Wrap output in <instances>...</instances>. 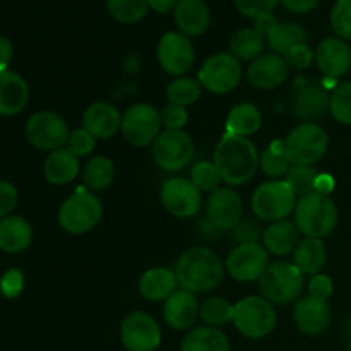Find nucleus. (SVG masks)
Masks as SVG:
<instances>
[{
    "mask_svg": "<svg viewBox=\"0 0 351 351\" xmlns=\"http://www.w3.org/2000/svg\"><path fill=\"white\" fill-rule=\"evenodd\" d=\"M259 153L249 137L226 132L216 146L213 163L218 168L221 180L232 187H237L247 184L256 175L259 168Z\"/></svg>",
    "mask_w": 351,
    "mask_h": 351,
    "instance_id": "obj_1",
    "label": "nucleus"
},
{
    "mask_svg": "<svg viewBox=\"0 0 351 351\" xmlns=\"http://www.w3.org/2000/svg\"><path fill=\"white\" fill-rule=\"evenodd\" d=\"M178 285L192 293H208L223 280L225 264L215 250L195 245L184 250L175 266Z\"/></svg>",
    "mask_w": 351,
    "mask_h": 351,
    "instance_id": "obj_2",
    "label": "nucleus"
},
{
    "mask_svg": "<svg viewBox=\"0 0 351 351\" xmlns=\"http://www.w3.org/2000/svg\"><path fill=\"white\" fill-rule=\"evenodd\" d=\"M293 221L302 235L322 240L331 235L338 225V208L329 195L312 192L297 201Z\"/></svg>",
    "mask_w": 351,
    "mask_h": 351,
    "instance_id": "obj_3",
    "label": "nucleus"
},
{
    "mask_svg": "<svg viewBox=\"0 0 351 351\" xmlns=\"http://www.w3.org/2000/svg\"><path fill=\"white\" fill-rule=\"evenodd\" d=\"M103 216V204L95 192L77 187L58 209V225L71 235L91 232Z\"/></svg>",
    "mask_w": 351,
    "mask_h": 351,
    "instance_id": "obj_4",
    "label": "nucleus"
},
{
    "mask_svg": "<svg viewBox=\"0 0 351 351\" xmlns=\"http://www.w3.org/2000/svg\"><path fill=\"white\" fill-rule=\"evenodd\" d=\"M261 297L269 300L271 304H291L298 302L304 291V273L287 261H276L269 264L259 278Z\"/></svg>",
    "mask_w": 351,
    "mask_h": 351,
    "instance_id": "obj_5",
    "label": "nucleus"
},
{
    "mask_svg": "<svg viewBox=\"0 0 351 351\" xmlns=\"http://www.w3.org/2000/svg\"><path fill=\"white\" fill-rule=\"evenodd\" d=\"M285 147L291 165L314 167L328 153L329 137L319 123L302 122L290 130Z\"/></svg>",
    "mask_w": 351,
    "mask_h": 351,
    "instance_id": "obj_6",
    "label": "nucleus"
},
{
    "mask_svg": "<svg viewBox=\"0 0 351 351\" xmlns=\"http://www.w3.org/2000/svg\"><path fill=\"white\" fill-rule=\"evenodd\" d=\"M278 322L274 305L259 295H250L235 304V324L237 331L249 339L267 338L274 331Z\"/></svg>",
    "mask_w": 351,
    "mask_h": 351,
    "instance_id": "obj_7",
    "label": "nucleus"
},
{
    "mask_svg": "<svg viewBox=\"0 0 351 351\" xmlns=\"http://www.w3.org/2000/svg\"><path fill=\"white\" fill-rule=\"evenodd\" d=\"M297 201V194L287 180H269L254 191L250 206L259 219L276 223L287 219L295 211Z\"/></svg>",
    "mask_w": 351,
    "mask_h": 351,
    "instance_id": "obj_8",
    "label": "nucleus"
},
{
    "mask_svg": "<svg viewBox=\"0 0 351 351\" xmlns=\"http://www.w3.org/2000/svg\"><path fill=\"white\" fill-rule=\"evenodd\" d=\"M161 115L156 106L149 103L130 105L122 115V136L129 144L136 147L153 146L156 137L161 134Z\"/></svg>",
    "mask_w": 351,
    "mask_h": 351,
    "instance_id": "obj_9",
    "label": "nucleus"
},
{
    "mask_svg": "<svg viewBox=\"0 0 351 351\" xmlns=\"http://www.w3.org/2000/svg\"><path fill=\"white\" fill-rule=\"evenodd\" d=\"M24 136L26 141L33 147L41 151H57L67 146L69 130L67 122L64 117L55 112H38L27 119L26 127H24Z\"/></svg>",
    "mask_w": 351,
    "mask_h": 351,
    "instance_id": "obj_10",
    "label": "nucleus"
},
{
    "mask_svg": "<svg viewBox=\"0 0 351 351\" xmlns=\"http://www.w3.org/2000/svg\"><path fill=\"white\" fill-rule=\"evenodd\" d=\"M199 82L213 95H226L233 91L242 81V65L232 53H215L202 64L199 71Z\"/></svg>",
    "mask_w": 351,
    "mask_h": 351,
    "instance_id": "obj_11",
    "label": "nucleus"
},
{
    "mask_svg": "<svg viewBox=\"0 0 351 351\" xmlns=\"http://www.w3.org/2000/svg\"><path fill=\"white\" fill-rule=\"evenodd\" d=\"M151 153L161 170L180 171L194 158V143L184 130H163L153 143Z\"/></svg>",
    "mask_w": 351,
    "mask_h": 351,
    "instance_id": "obj_12",
    "label": "nucleus"
},
{
    "mask_svg": "<svg viewBox=\"0 0 351 351\" xmlns=\"http://www.w3.org/2000/svg\"><path fill=\"white\" fill-rule=\"evenodd\" d=\"M269 266V252L259 242H243L230 250L225 269L239 283L259 281Z\"/></svg>",
    "mask_w": 351,
    "mask_h": 351,
    "instance_id": "obj_13",
    "label": "nucleus"
},
{
    "mask_svg": "<svg viewBox=\"0 0 351 351\" xmlns=\"http://www.w3.org/2000/svg\"><path fill=\"white\" fill-rule=\"evenodd\" d=\"M331 91L324 81L315 77H298L293 88V115L304 122H315L329 112Z\"/></svg>",
    "mask_w": 351,
    "mask_h": 351,
    "instance_id": "obj_14",
    "label": "nucleus"
},
{
    "mask_svg": "<svg viewBox=\"0 0 351 351\" xmlns=\"http://www.w3.org/2000/svg\"><path fill=\"white\" fill-rule=\"evenodd\" d=\"M161 204L175 218H194L202 208V192L185 177H171L161 187Z\"/></svg>",
    "mask_w": 351,
    "mask_h": 351,
    "instance_id": "obj_15",
    "label": "nucleus"
},
{
    "mask_svg": "<svg viewBox=\"0 0 351 351\" xmlns=\"http://www.w3.org/2000/svg\"><path fill=\"white\" fill-rule=\"evenodd\" d=\"M156 58L167 74L182 77L194 65V45L191 38L182 34L180 31H168L158 41Z\"/></svg>",
    "mask_w": 351,
    "mask_h": 351,
    "instance_id": "obj_16",
    "label": "nucleus"
},
{
    "mask_svg": "<svg viewBox=\"0 0 351 351\" xmlns=\"http://www.w3.org/2000/svg\"><path fill=\"white\" fill-rule=\"evenodd\" d=\"M120 341L127 351H156L161 345V328L146 312H130L120 324Z\"/></svg>",
    "mask_w": 351,
    "mask_h": 351,
    "instance_id": "obj_17",
    "label": "nucleus"
},
{
    "mask_svg": "<svg viewBox=\"0 0 351 351\" xmlns=\"http://www.w3.org/2000/svg\"><path fill=\"white\" fill-rule=\"evenodd\" d=\"M243 218L242 197L232 187H219L206 201V219L215 230H233Z\"/></svg>",
    "mask_w": 351,
    "mask_h": 351,
    "instance_id": "obj_18",
    "label": "nucleus"
},
{
    "mask_svg": "<svg viewBox=\"0 0 351 351\" xmlns=\"http://www.w3.org/2000/svg\"><path fill=\"white\" fill-rule=\"evenodd\" d=\"M315 64L326 79H339L351 69V48L348 41L338 36L324 38L315 48Z\"/></svg>",
    "mask_w": 351,
    "mask_h": 351,
    "instance_id": "obj_19",
    "label": "nucleus"
},
{
    "mask_svg": "<svg viewBox=\"0 0 351 351\" xmlns=\"http://www.w3.org/2000/svg\"><path fill=\"white\" fill-rule=\"evenodd\" d=\"M290 74L285 57L276 53H263L250 62L247 67V81L257 89H276L283 84Z\"/></svg>",
    "mask_w": 351,
    "mask_h": 351,
    "instance_id": "obj_20",
    "label": "nucleus"
},
{
    "mask_svg": "<svg viewBox=\"0 0 351 351\" xmlns=\"http://www.w3.org/2000/svg\"><path fill=\"white\" fill-rule=\"evenodd\" d=\"M293 321L298 331L307 336H319L328 331L331 324V307L328 300L315 297L300 298L295 305Z\"/></svg>",
    "mask_w": 351,
    "mask_h": 351,
    "instance_id": "obj_21",
    "label": "nucleus"
},
{
    "mask_svg": "<svg viewBox=\"0 0 351 351\" xmlns=\"http://www.w3.org/2000/svg\"><path fill=\"white\" fill-rule=\"evenodd\" d=\"M199 317V304L195 293L189 290H177L165 300L163 319L168 328L175 331H189Z\"/></svg>",
    "mask_w": 351,
    "mask_h": 351,
    "instance_id": "obj_22",
    "label": "nucleus"
},
{
    "mask_svg": "<svg viewBox=\"0 0 351 351\" xmlns=\"http://www.w3.org/2000/svg\"><path fill=\"white\" fill-rule=\"evenodd\" d=\"M82 127L95 136V139H110L122 127V113L112 103H93L82 115Z\"/></svg>",
    "mask_w": 351,
    "mask_h": 351,
    "instance_id": "obj_23",
    "label": "nucleus"
},
{
    "mask_svg": "<svg viewBox=\"0 0 351 351\" xmlns=\"http://www.w3.org/2000/svg\"><path fill=\"white\" fill-rule=\"evenodd\" d=\"M173 19L182 34L195 38L208 31L211 12L204 0H178L173 9Z\"/></svg>",
    "mask_w": 351,
    "mask_h": 351,
    "instance_id": "obj_24",
    "label": "nucleus"
},
{
    "mask_svg": "<svg viewBox=\"0 0 351 351\" xmlns=\"http://www.w3.org/2000/svg\"><path fill=\"white\" fill-rule=\"evenodd\" d=\"M29 101L27 82L17 72L0 71V115L12 117L26 108Z\"/></svg>",
    "mask_w": 351,
    "mask_h": 351,
    "instance_id": "obj_25",
    "label": "nucleus"
},
{
    "mask_svg": "<svg viewBox=\"0 0 351 351\" xmlns=\"http://www.w3.org/2000/svg\"><path fill=\"white\" fill-rule=\"evenodd\" d=\"M300 235L302 233L295 221L281 219V221L271 223L263 233L264 249L273 256H288L297 249Z\"/></svg>",
    "mask_w": 351,
    "mask_h": 351,
    "instance_id": "obj_26",
    "label": "nucleus"
},
{
    "mask_svg": "<svg viewBox=\"0 0 351 351\" xmlns=\"http://www.w3.org/2000/svg\"><path fill=\"white\" fill-rule=\"evenodd\" d=\"M177 274L168 267L147 269L139 280V293L147 302H163L177 291Z\"/></svg>",
    "mask_w": 351,
    "mask_h": 351,
    "instance_id": "obj_27",
    "label": "nucleus"
},
{
    "mask_svg": "<svg viewBox=\"0 0 351 351\" xmlns=\"http://www.w3.org/2000/svg\"><path fill=\"white\" fill-rule=\"evenodd\" d=\"M81 165H79V158L74 153L62 147V149L51 151L47 156L43 165L45 178L50 182L51 185H67L79 175Z\"/></svg>",
    "mask_w": 351,
    "mask_h": 351,
    "instance_id": "obj_28",
    "label": "nucleus"
},
{
    "mask_svg": "<svg viewBox=\"0 0 351 351\" xmlns=\"http://www.w3.org/2000/svg\"><path fill=\"white\" fill-rule=\"evenodd\" d=\"M33 228L21 216H5L0 219V250L5 254H19L31 245Z\"/></svg>",
    "mask_w": 351,
    "mask_h": 351,
    "instance_id": "obj_29",
    "label": "nucleus"
},
{
    "mask_svg": "<svg viewBox=\"0 0 351 351\" xmlns=\"http://www.w3.org/2000/svg\"><path fill=\"white\" fill-rule=\"evenodd\" d=\"M180 351H230V339L219 328L199 326L189 329L182 339Z\"/></svg>",
    "mask_w": 351,
    "mask_h": 351,
    "instance_id": "obj_30",
    "label": "nucleus"
},
{
    "mask_svg": "<svg viewBox=\"0 0 351 351\" xmlns=\"http://www.w3.org/2000/svg\"><path fill=\"white\" fill-rule=\"evenodd\" d=\"M326 261H328V250L321 239L305 237L293 250V264L304 274H311V276L319 274L326 266Z\"/></svg>",
    "mask_w": 351,
    "mask_h": 351,
    "instance_id": "obj_31",
    "label": "nucleus"
},
{
    "mask_svg": "<svg viewBox=\"0 0 351 351\" xmlns=\"http://www.w3.org/2000/svg\"><path fill=\"white\" fill-rule=\"evenodd\" d=\"M261 125H263L261 110L249 101L235 105L226 117V132L233 136L249 137L256 134Z\"/></svg>",
    "mask_w": 351,
    "mask_h": 351,
    "instance_id": "obj_32",
    "label": "nucleus"
},
{
    "mask_svg": "<svg viewBox=\"0 0 351 351\" xmlns=\"http://www.w3.org/2000/svg\"><path fill=\"white\" fill-rule=\"evenodd\" d=\"M304 43H307V31L304 26L291 21H287V23L278 21L276 26L266 34V45L273 53L281 55V57H285L293 47Z\"/></svg>",
    "mask_w": 351,
    "mask_h": 351,
    "instance_id": "obj_33",
    "label": "nucleus"
},
{
    "mask_svg": "<svg viewBox=\"0 0 351 351\" xmlns=\"http://www.w3.org/2000/svg\"><path fill=\"white\" fill-rule=\"evenodd\" d=\"M266 38L254 27H242L230 38V53L240 62H254L264 53Z\"/></svg>",
    "mask_w": 351,
    "mask_h": 351,
    "instance_id": "obj_34",
    "label": "nucleus"
},
{
    "mask_svg": "<svg viewBox=\"0 0 351 351\" xmlns=\"http://www.w3.org/2000/svg\"><path fill=\"white\" fill-rule=\"evenodd\" d=\"M82 187H86L91 192L105 191L112 185L115 178V168L110 158L106 156H95L84 165L82 168Z\"/></svg>",
    "mask_w": 351,
    "mask_h": 351,
    "instance_id": "obj_35",
    "label": "nucleus"
},
{
    "mask_svg": "<svg viewBox=\"0 0 351 351\" xmlns=\"http://www.w3.org/2000/svg\"><path fill=\"white\" fill-rule=\"evenodd\" d=\"M199 317L202 319L204 326L221 328V326L233 322L235 305H232L223 297H209L199 305Z\"/></svg>",
    "mask_w": 351,
    "mask_h": 351,
    "instance_id": "obj_36",
    "label": "nucleus"
},
{
    "mask_svg": "<svg viewBox=\"0 0 351 351\" xmlns=\"http://www.w3.org/2000/svg\"><path fill=\"white\" fill-rule=\"evenodd\" d=\"M259 167L267 177H283L288 173L291 168L290 160H288L287 147H285V141L276 139L263 151L259 158Z\"/></svg>",
    "mask_w": 351,
    "mask_h": 351,
    "instance_id": "obj_37",
    "label": "nucleus"
},
{
    "mask_svg": "<svg viewBox=\"0 0 351 351\" xmlns=\"http://www.w3.org/2000/svg\"><path fill=\"white\" fill-rule=\"evenodd\" d=\"M108 14L122 24L141 23L147 16V0H106Z\"/></svg>",
    "mask_w": 351,
    "mask_h": 351,
    "instance_id": "obj_38",
    "label": "nucleus"
},
{
    "mask_svg": "<svg viewBox=\"0 0 351 351\" xmlns=\"http://www.w3.org/2000/svg\"><path fill=\"white\" fill-rule=\"evenodd\" d=\"M202 91L201 82L195 79L182 75V77H175L167 88V98L168 103H173L178 106H191L199 99Z\"/></svg>",
    "mask_w": 351,
    "mask_h": 351,
    "instance_id": "obj_39",
    "label": "nucleus"
},
{
    "mask_svg": "<svg viewBox=\"0 0 351 351\" xmlns=\"http://www.w3.org/2000/svg\"><path fill=\"white\" fill-rule=\"evenodd\" d=\"M317 171L314 167H304V165H291L288 170L287 178L285 180L290 184L293 189L297 197H304V195L315 192V180H317Z\"/></svg>",
    "mask_w": 351,
    "mask_h": 351,
    "instance_id": "obj_40",
    "label": "nucleus"
},
{
    "mask_svg": "<svg viewBox=\"0 0 351 351\" xmlns=\"http://www.w3.org/2000/svg\"><path fill=\"white\" fill-rule=\"evenodd\" d=\"M329 112L338 123L351 125V82H339L332 89Z\"/></svg>",
    "mask_w": 351,
    "mask_h": 351,
    "instance_id": "obj_41",
    "label": "nucleus"
},
{
    "mask_svg": "<svg viewBox=\"0 0 351 351\" xmlns=\"http://www.w3.org/2000/svg\"><path fill=\"white\" fill-rule=\"evenodd\" d=\"M191 182L199 189L201 192L211 194L216 189H219L221 184V175H219L218 168L213 161H199L192 167L191 170Z\"/></svg>",
    "mask_w": 351,
    "mask_h": 351,
    "instance_id": "obj_42",
    "label": "nucleus"
},
{
    "mask_svg": "<svg viewBox=\"0 0 351 351\" xmlns=\"http://www.w3.org/2000/svg\"><path fill=\"white\" fill-rule=\"evenodd\" d=\"M331 27L341 40H351V0H336L331 10Z\"/></svg>",
    "mask_w": 351,
    "mask_h": 351,
    "instance_id": "obj_43",
    "label": "nucleus"
},
{
    "mask_svg": "<svg viewBox=\"0 0 351 351\" xmlns=\"http://www.w3.org/2000/svg\"><path fill=\"white\" fill-rule=\"evenodd\" d=\"M95 146H96L95 136H91V134L82 127V129L72 130L71 136H69L67 146L65 147H67L71 153H74L77 158H81V156H88V154H91L93 149H95Z\"/></svg>",
    "mask_w": 351,
    "mask_h": 351,
    "instance_id": "obj_44",
    "label": "nucleus"
},
{
    "mask_svg": "<svg viewBox=\"0 0 351 351\" xmlns=\"http://www.w3.org/2000/svg\"><path fill=\"white\" fill-rule=\"evenodd\" d=\"M160 115L161 123L167 130H182L189 122L187 108L173 105V103H168L167 106H163V110H160Z\"/></svg>",
    "mask_w": 351,
    "mask_h": 351,
    "instance_id": "obj_45",
    "label": "nucleus"
},
{
    "mask_svg": "<svg viewBox=\"0 0 351 351\" xmlns=\"http://www.w3.org/2000/svg\"><path fill=\"white\" fill-rule=\"evenodd\" d=\"M278 2H281V0H235V7L243 17L256 19L263 14L273 12Z\"/></svg>",
    "mask_w": 351,
    "mask_h": 351,
    "instance_id": "obj_46",
    "label": "nucleus"
},
{
    "mask_svg": "<svg viewBox=\"0 0 351 351\" xmlns=\"http://www.w3.org/2000/svg\"><path fill=\"white\" fill-rule=\"evenodd\" d=\"M23 288L24 274L23 271L17 269V267L5 271V274L0 278V293L5 298H9V300H14V298L19 297V295L23 293Z\"/></svg>",
    "mask_w": 351,
    "mask_h": 351,
    "instance_id": "obj_47",
    "label": "nucleus"
},
{
    "mask_svg": "<svg viewBox=\"0 0 351 351\" xmlns=\"http://www.w3.org/2000/svg\"><path fill=\"white\" fill-rule=\"evenodd\" d=\"M285 60H287L288 67L290 69H295V71H305V69L311 67L312 62L315 60V51L312 50L307 43L297 45V47H293L287 55H285Z\"/></svg>",
    "mask_w": 351,
    "mask_h": 351,
    "instance_id": "obj_48",
    "label": "nucleus"
},
{
    "mask_svg": "<svg viewBox=\"0 0 351 351\" xmlns=\"http://www.w3.org/2000/svg\"><path fill=\"white\" fill-rule=\"evenodd\" d=\"M308 295L315 298H321V300H328L329 297L335 291V283H332L331 278L328 274H314L308 281Z\"/></svg>",
    "mask_w": 351,
    "mask_h": 351,
    "instance_id": "obj_49",
    "label": "nucleus"
},
{
    "mask_svg": "<svg viewBox=\"0 0 351 351\" xmlns=\"http://www.w3.org/2000/svg\"><path fill=\"white\" fill-rule=\"evenodd\" d=\"M17 189L10 182L0 180V219L9 216L17 204Z\"/></svg>",
    "mask_w": 351,
    "mask_h": 351,
    "instance_id": "obj_50",
    "label": "nucleus"
},
{
    "mask_svg": "<svg viewBox=\"0 0 351 351\" xmlns=\"http://www.w3.org/2000/svg\"><path fill=\"white\" fill-rule=\"evenodd\" d=\"M285 9L293 14H307L321 3V0H281Z\"/></svg>",
    "mask_w": 351,
    "mask_h": 351,
    "instance_id": "obj_51",
    "label": "nucleus"
},
{
    "mask_svg": "<svg viewBox=\"0 0 351 351\" xmlns=\"http://www.w3.org/2000/svg\"><path fill=\"white\" fill-rule=\"evenodd\" d=\"M276 24H278V19L273 16V12L263 14V16H259V17H256V19H254V29H256L257 33H261L264 38H266V34L269 33V31L273 29Z\"/></svg>",
    "mask_w": 351,
    "mask_h": 351,
    "instance_id": "obj_52",
    "label": "nucleus"
},
{
    "mask_svg": "<svg viewBox=\"0 0 351 351\" xmlns=\"http://www.w3.org/2000/svg\"><path fill=\"white\" fill-rule=\"evenodd\" d=\"M12 57H14L12 41L5 36H0V71H5V69L9 67Z\"/></svg>",
    "mask_w": 351,
    "mask_h": 351,
    "instance_id": "obj_53",
    "label": "nucleus"
},
{
    "mask_svg": "<svg viewBox=\"0 0 351 351\" xmlns=\"http://www.w3.org/2000/svg\"><path fill=\"white\" fill-rule=\"evenodd\" d=\"M178 0H147V5H149L151 10L158 14H167L170 10L175 9Z\"/></svg>",
    "mask_w": 351,
    "mask_h": 351,
    "instance_id": "obj_54",
    "label": "nucleus"
},
{
    "mask_svg": "<svg viewBox=\"0 0 351 351\" xmlns=\"http://www.w3.org/2000/svg\"><path fill=\"white\" fill-rule=\"evenodd\" d=\"M335 189V182H332L331 175H317V180H315V192L319 194L329 195V192Z\"/></svg>",
    "mask_w": 351,
    "mask_h": 351,
    "instance_id": "obj_55",
    "label": "nucleus"
},
{
    "mask_svg": "<svg viewBox=\"0 0 351 351\" xmlns=\"http://www.w3.org/2000/svg\"><path fill=\"white\" fill-rule=\"evenodd\" d=\"M345 351H351V341L348 343V346H346V350Z\"/></svg>",
    "mask_w": 351,
    "mask_h": 351,
    "instance_id": "obj_56",
    "label": "nucleus"
}]
</instances>
